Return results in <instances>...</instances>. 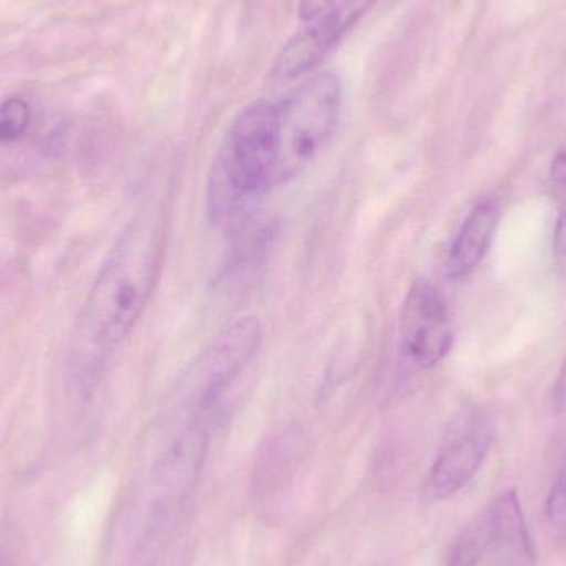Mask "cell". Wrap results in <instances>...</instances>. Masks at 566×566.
<instances>
[{
    "mask_svg": "<svg viewBox=\"0 0 566 566\" xmlns=\"http://www.w3.org/2000/svg\"><path fill=\"white\" fill-rule=\"evenodd\" d=\"M499 211L494 205L482 202L462 222L448 255V275L454 281L468 277L481 265L494 241Z\"/></svg>",
    "mask_w": 566,
    "mask_h": 566,
    "instance_id": "obj_7",
    "label": "cell"
},
{
    "mask_svg": "<svg viewBox=\"0 0 566 566\" xmlns=\"http://www.w3.org/2000/svg\"><path fill=\"white\" fill-rule=\"evenodd\" d=\"M262 325L254 316H244L222 329L191 365L179 376L178 385L192 395L218 399L251 365L262 345Z\"/></svg>",
    "mask_w": 566,
    "mask_h": 566,
    "instance_id": "obj_3",
    "label": "cell"
},
{
    "mask_svg": "<svg viewBox=\"0 0 566 566\" xmlns=\"http://www.w3.org/2000/svg\"><path fill=\"white\" fill-rule=\"evenodd\" d=\"M30 108L22 98H9L0 103V143L19 139L29 128Z\"/></svg>",
    "mask_w": 566,
    "mask_h": 566,
    "instance_id": "obj_9",
    "label": "cell"
},
{
    "mask_svg": "<svg viewBox=\"0 0 566 566\" xmlns=\"http://www.w3.org/2000/svg\"><path fill=\"white\" fill-rule=\"evenodd\" d=\"M405 355L419 368H432L451 352L452 328L439 290L426 279L409 286L399 316Z\"/></svg>",
    "mask_w": 566,
    "mask_h": 566,
    "instance_id": "obj_5",
    "label": "cell"
},
{
    "mask_svg": "<svg viewBox=\"0 0 566 566\" xmlns=\"http://www.w3.org/2000/svg\"><path fill=\"white\" fill-rule=\"evenodd\" d=\"M168 205L143 208L119 235L103 264L80 316V338L109 349L122 343L142 318L165 262Z\"/></svg>",
    "mask_w": 566,
    "mask_h": 566,
    "instance_id": "obj_1",
    "label": "cell"
},
{
    "mask_svg": "<svg viewBox=\"0 0 566 566\" xmlns=\"http://www.w3.org/2000/svg\"><path fill=\"white\" fill-rule=\"evenodd\" d=\"M554 258L557 268L566 272V209L562 211L557 226H555Z\"/></svg>",
    "mask_w": 566,
    "mask_h": 566,
    "instance_id": "obj_11",
    "label": "cell"
},
{
    "mask_svg": "<svg viewBox=\"0 0 566 566\" xmlns=\"http://www.w3.org/2000/svg\"><path fill=\"white\" fill-rule=\"evenodd\" d=\"M551 179L557 186H566V149L558 151L552 161Z\"/></svg>",
    "mask_w": 566,
    "mask_h": 566,
    "instance_id": "obj_12",
    "label": "cell"
},
{
    "mask_svg": "<svg viewBox=\"0 0 566 566\" xmlns=\"http://www.w3.org/2000/svg\"><path fill=\"white\" fill-rule=\"evenodd\" d=\"M489 547H491V534H489L488 518L484 515L459 535L449 552L446 566H478Z\"/></svg>",
    "mask_w": 566,
    "mask_h": 566,
    "instance_id": "obj_8",
    "label": "cell"
},
{
    "mask_svg": "<svg viewBox=\"0 0 566 566\" xmlns=\"http://www.w3.org/2000/svg\"><path fill=\"white\" fill-rule=\"evenodd\" d=\"M279 106V159L275 186L295 179L335 133L342 112V83L319 73L293 90Z\"/></svg>",
    "mask_w": 566,
    "mask_h": 566,
    "instance_id": "obj_2",
    "label": "cell"
},
{
    "mask_svg": "<svg viewBox=\"0 0 566 566\" xmlns=\"http://www.w3.org/2000/svg\"><path fill=\"white\" fill-rule=\"evenodd\" d=\"M547 515L554 524H566V465L552 485L547 499Z\"/></svg>",
    "mask_w": 566,
    "mask_h": 566,
    "instance_id": "obj_10",
    "label": "cell"
},
{
    "mask_svg": "<svg viewBox=\"0 0 566 566\" xmlns=\"http://www.w3.org/2000/svg\"><path fill=\"white\" fill-rule=\"evenodd\" d=\"M554 401L558 408H565L566 406V359L564 366H562L560 376H558L557 385H555Z\"/></svg>",
    "mask_w": 566,
    "mask_h": 566,
    "instance_id": "obj_13",
    "label": "cell"
},
{
    "mask_svg": "<svg viewBox=\"0 0 566 566\" xmlns=\"http://www.w3.org/2000/svg\"><path fill=\"white\" fill-rule=\"evenodd\" d=\"M376 2L378 0H338L326 7L315 23L283 45L272 66V80L292 82L312 72Z\"/></svg>",
    "mask_w": 566,
    "mask_h": 566,
    "instance_id": "obj_4",
    "label": "cell"
},
{
    "mask_svg": "<svg viewBox=\"0 0 566 566\" xmlns=\"http://www.w3.org/2000/svg\"><path fill=\"white\" fill-rule=\"evenodd\" d=\"M488 434L468 431L455 436L439 452L429 472V489L438 499L458 494L478 474L489 452Z\"/></svg>",
    "mask_w": 566,
    "mask_h": 566,
    "instance_id": "obj_6",
    "label": "cell"
}]
</instances>
